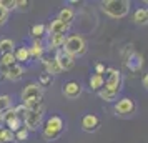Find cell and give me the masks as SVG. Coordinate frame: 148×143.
<instances>
[{
	"instance_id": "cell-1",
	"label": "cell",
	"mask_w": 148,
	"mask_h": 143,
	"mask_svg": "<svg viewBox=\"0 0 148 143\" xmlns=\"http://www.w3.org/2000/svg\"><path fill=\"white\" fill-rule=\"evenodd\" d=\"M22 105L27 110H37L43 107V88L38 83H30L22 92Z\"/></svg>"
},
{
	"instance_id": "cell-2",
	"label": "cell",
	"mask_w": 148,
	"mask_h": 143,
	"mask_svg": "<svg viewBox=\"0 0 148 143\" xmlns=\"http://www.w3.org/2000/svg\"><path fill=\"white\" fill-rule=\"evenodd\" d=\"M101 10L112 18H123L130 12V2H127V0H107L101 3Z\"/></svg>"
},
{
	"instance_id": "cell-3",
	"label": "cell",
	"mask_w": 148,
	"mask_h": 143,
	"mask_svg": "<svg viewBox=\"0 0 148 143\" xmlns=\"http://www.w3.org/2000/svg\"><path fill=\"white\" fill-rule=\"evenodd\" d=\"M63 52L68 53L70 57H80V55H85L87 52V43L83 40V37L80 35H70L65 40V45H63Z\"/></svg>"
},
{
	"instance_id": "cell-4",
	"label": "cell",
	"mask_w": 148,
	"mask_h": 143,
	"mask_svg": "<svg viewBox=\"0 0 148 143\" xmlns=\"http://www.w3.org/2000/svg\"><path fill=\"white\" fill-rule=\"evenodd\" d=\"M62 131H63V120H62V116L53 115L45 122L43 136H45L47 140H57V138L62 135Z\"/></svg>"
},
{
	"instance_id": "cell-5",
	"label": "cell",
	"mask_w": 148,
	"mask_h": 143,
	"mask_svg": "<svg viewBox=\"0 0 148 143\" xmlns=\"http://www.w3.org/2000/svg\"><path fill=\"white\" fill-rule=\"evenodd\" d=\"M43 118V107L37 110H27L23 115V125L27 130H37Z\"/></svg>"
},
{
	"instance_id": "cell-6",
	"label": "cell",
	"mask_w": 148,
	"mask_h": 143,
	"mask_svg": "<svg viewBox=\"0 0 148 143\" xmlns=\"http://www.w3.org/2000/svg\"><path fill=\"white\" fill-rule=\"evenodd\" d=\"M105 78H103V88H118L121 90V73L115 68H105Z\"/></svg>"
},
{
	"instance_id": "cell-7",
	"label": "cell",
	"mask_w": 148,
	"mask_h": 143,
	"mask_svg": "<svg viewBox=\"0 0 148 143\" xmlns=\"http://www.w3.org/2000/svg\"><path fill=\"white\" fill-rule=\"evenodd\" d=\"M135 110H136V105L132 98H121L115 103V113L116 115H133Z\"/></svg>"
},
{
	"instance_id": "cell-8",
	"label": "cell",
	"mask_w": 148,
	"mask_h": 143,
	"mask_svg": "<svg viewBox=\"0 0 148 143\" xmlns=\"http://www.w3.org/2000/svg\"><path fill=\"white\" fill-rule=\"evenodd\" d=\"M23 67H22L20 63H14V65H10V67H0V73L2 77H5L8 80H20L22 77H23Z\"/></svg>"
},
{
	"instance_id": "cell-9",
	"label": "cell",
	"mask_w": 148,
	"mask_h": 143,
	"mask_svg": "<svg viewBox=\"0 0 148 143\" xmlns=\"http://www.w3.org/2000/svg\"><path fill=\"white\" fill-rule=\"evenodd\" d=\"M55 60H57V63H58L60 70H65V72H68V70H72V68L75 67V58H73V57H70L68 53H65V52H63V48L57 50Z\"/></svg>"
},
{
	"instance_id": "cell-10",
	"label": "cell",
	"mask_w": 148,
	"mask_h": 143,
	"mask_svg": "<svg viewBox=\"0 0 148 143\" xmlns=\"http://www.w3.org/2000/svg\"><path fill=\"white\" fill-rule=\"evenodd\" d=\"M125 67H127L132 73L140 72L141 67H143V57H141L140 53H136V52H132L128 57H125Z\"/></svg>"
},
{
	"instance_id": "cell-11",
	"label": "cell",
	"mask_w": 148,
	"mask_h": 143,
	"mask_svg": "<svg viewBox=\"0 0 148 143\" xmlns=\"http://www.w3.org/2000/svg\"><path fill=\"white\" fill-rule=\"evenodd\" d=\"M62 92H63V95L67 96V98H70V100H75V98H78V96L82 95V85H80L78 82L70 80V82H67L65 85H63Z\"/></svg>"
},
{
	"instance_id": "cell-12",
	"label": "cell",
	"mask_w": 148,
	"mask_h": 143,
	"mask_svg": "<svg viewBox=\"0 0 148 143\" xmlns=\"http://www.w3.org/2000/svg\"><path fill=\"white\" fill-rule=\"evenodd\" d=\"M98 127H100V120L93 113H88L82 118V128L85 131H95V130H98Z\"/></svg>"
},
{
	"instance_id": "cell-13",
	"label": "cell",
	"mask_w": 148,
	"mask_h": 143,
	"mask_svg": "<svg viewBox=\"0 0 148 143\" xmlns=\"http://www.w3.org/2000/svg\"><path fill=\"white\" fill-rule=\"evenodd\" d=\"M68 28H70V25H67V23H63V22L55 18V20L50 22V25H48V34L50 35H60V34H65Z\"/></svg>"
},
{
	"instance_id": "cell-14",
	"label": "cell",
	"mask_w": 148,
	"mask_h": 143,
	"mask_svg": "<svg viewBox=\"0 0 148 143\" xmlns=\"http://www.w3.org/2000/svg\"><path fill=\"white\" fill-rule=\"evenodd\" d=\"M43 65H45V68H47V73L48 75H57V73H60L62 70L60 67H58V63H57V60H55V57L53 58H43Z\"/></svg>"
},
{
	"instance_id": "cell-15",
	"label": "cell",
	"mask_w": 148,
	"mask_h": 143,
	"mask_svg": "<svg viewBox=\"0 0 148 143\" xmlns=\"http://www.w3.org/2000/svg\"><path fill=\"white\" fill-rule=\"evenodd\" d=\"M73 17H75V12H73V8H70V7H63L58 12V18L57 20H60L63 22V23H67V25H70L72 23V20H73Z\"/></svg>"
},
{
	"instance_id": "cell-16",
	"label": "cell",
	"mask_w": 148,
	"mask_h": 143,
	"mask_svg": "<svg viewBox=\"0 0 148 143\" xmlns=\"http://www.w3.org/2000/svg\"><path fill=\"white\" fill-rule=\"evenodd\" d=\"M28 53H30V58H42L43 53H45V48L38 40H35L32 43V47L28 48Z\"/></svg>"
},
{
	"instance_id": "cell-17",
	"label": "cell",
	"mask_w": 148,
	"mask_h": 143,
	"mask_svg": "<svg viewBox=\"0 0 148 143\" xmlns=\"http://www.w3.org/2000/svg\"><path fill=\"white\" fill-rule=\"evenodd\" d=\"M118 93H120V90L118 88H101L100 92H98L100 98L107 100V102H113L115 98L118 96Z\"/></svg>"
},
{
	"instance_id": "cell-18",
	"label": "cell",
	"mask_w": 148,
	"mask_h": 143,
	"mask_svg": "<svg viewBox=\"0 0 148 143\" xmlns=\"http://www.w3.org/2000/svg\"><path fill=\"white\" fill-rule=\"evenodd\" d=\"M65 40H67L65 34L50 35V38H48V42H50V47H53L55 50H60V48H63V45H65Z\"/></svg>"
},
{
	"instance_id": "cell-19",
	"label": "cell",
	"mask_w": 148,
	"mask_h": 143,
	"mask_svg": "<svg viewBox=\"0 0 148 143\" xmlns=\"http://www.w3.org/2000/svg\"><path fill=\"white\" fill-rule=\"evenodd\" d=\"M133 20L138 25H147L148 22V10L147 8H136L133 14Z\"/></svg>"
},
{
	"instance_id": "cell-20",
	"label": "cell",
	"mask_w": 148,
	"mask_h": 143,
	"mask_svg": "<svg viewBox=\"0 0 148 143\" xmlns=\"http://www.w3.org/2000/svg\"><path fill=\"white\" fill-rule=\"evenodd\" d=\"M88 85H90V88L93 90V92H100L103 88V75H93L90 77V80H88Z\"/></svg>"
},
{
	"instance_id": "cell-21",
	"label": "cell",
	"mask_w": 148,
	"mask_h": 143,
	"mask_svg": "<svg viewBox=\"0 0 148 143\" xmlns=\"http://www.w3.org/2000/svg\"><path fill=\"white\" fill-rule=\"evenodd\" d=\"M14 57H15V62H17V63H23V62H28V60H30L28 48H25V47L17 48V50L14 52Z\"/></svg>"
},
{
	"instance_id": "cell-22",
	"label": "cell",
	"mask_w": 148,
	"mask_h": 143,
	"mask_svg": "<svg viewBox=\"0 0 148 143\" xmlns=\"http://www.w3.org/2000/svg\"><path fill=\"white\" fill-rule=\"evenodd\" d=\"M14 142H15L14 133L8 128L2 127V128H0V143H14Z\"/></svg>"
},
{
	"instance_id": "cell-23",
	"label": "cell",
	"mask_w": 148,
	"mask_h": 143,
	"mask_svg": "<svg viewBox=\"0 0 148 143\" xmlns=\"http://www.w3.org/2000/svg\"><path fill=\"white\" fill-rule=\"evenodd\" d=\"M5 125H7L5 128H8L10 131H12V133H15L17 130H20V128H22V125H23V120H22V118H18V116H15V118H12V120H10V122H7Z\"/></svg>"
},
{
	"instance_id": "cell-24",
	"label": "cell",
	"mask_w": 148,
	"mask_h": 143,
	"mask_svg": "<svg viewBox=\"0 0 148 143\" xmlns=\"http://www.w3.org/2000/svg\"><path fill=\"white\" fill-rule=\"evenodd\" d=\"M14 42L8 40V38H3V40L0 42V53H14Z\"/></svg>"
},
{
	"instance_id": "cell-25",
	"label": "cell",
	"mask_w": 148,
	"mask_h": 143,
	"mask_svg": "<svg viewBox=\"0 0 148 143\" xmlns=\"http://www.w3.org/2000/svg\"><path fill=\"white\" fill-rule=\"evenodd\" d=\"M14 63H17V62H15L14 53L0 55V67H10V65H14Z\"/></svg>"
},
{
	"instance_id": "cell-26",
	"label": "cell",
	"mask_w": 148,
	"mask_h": 143,
	"mask_svg": "<svg viewBox=\"0 0 148 143\" xmlns=\"http://www.w3.org/2000/svg\"><path fill=\"white\" fill-rule=\"evenodd\" d=\"M45 30H47V27H45L43 23H37V25L32 27L30 34H32V37H35V38H40V37L45 35Z\"/></svg>"
},
{
	"instance_id": "cell-27",
	"label": "cell",
	"mask_w": 148,
	"mask_h": 143,
	"mask_svg": "<svg viewBox=\"0 0 148 143\" xmlns=\"http://www.w3.org/2000/svg\"><path fill=\"white\" fill-rule=\"evenodd\" d=\"M52 80H53V77L48 75L47 72H43V73L38 77V85H40L42 88H43V87H48V85H52Z\"/></svg>"
},
{
	"instance_id": "cell-28",
	"label": "cell",
	"mask_w": 148,
	"mask_h": 143,
	"mask_svg": "<svg viewBox=\"0 0 148 143\" xmlns=\"http://www.w3.org/2000/svg\"><path fill=\"white\" fill-rule=\"evenodd\" d=\"M14 138L17 140V142H25V140L28 138V130L25 128V127H22L20 130H17V131L14 133Z\"/></svg>"
},
{
	"instance_id": "cell-29",
	"label": "cell",
	"mask_w": 148,
	"mask_h": 143,
	"mask_svg": "<svg viewBox=\"0 0 148 143\" xmlns=\"http://www.w3.org/2000/svg\"><path fill=\"white\" fill-rule=\"evenodd\" d=\"M10 108V96L8 95H2L0 96V115L5 112V110Z\"/></svg>"
},
{
	"instance_id": "cell-30",
	"label": "cell",
	"mask_w": 148,
	"mask_h": 143,
	"mask_svg": "<svg viewBox=\"0 0 148 143\" xmlns=\"http://www.w3.org/2000/svg\"><path fill=\"white\" fill-rule=\"evenodd\" d=\"M0 7L3 10H7V12H10V10L17 8V2L15 0H0Z\"/></svg>"
},
{
	"instance_id": "cell-31",
	"label": "cell",
	"mask_w": 148,
	"mask_h": 143,
	"mask_svg": "<svg viewBox=\"0 0 148 143\" xmlns=\"http://www.w3.org/2000/svg\"><path fill=\"white\" fill-rule=\"evenodd\" d=\"M7 18H8V12L0 7V25H3V23L7 22Z\"/></svg>"
},
{
	"instance_id": "cell-32",
	"label": "cell",
	"mask_w": 148,
	"mask_h": 143,
	"mask_svg": "<svg viewBox=\"0 0 148 143\" xmlns=\"http://www.w3.org/2000/svg\"><path fill=\"white\" fill-rule=\"evenodd\" d=\"M95 73H97V75H103V73H105V65H103V63H97V65H95Z\"/></svg>"
},
{
	"instance_id": "cell-33",
	"label": "cell",
	"mask_w": 148,
	"mask_h": 143,
	"mask_svg": "<svg viewBox=\"0 0 148 143\" xmlns=\"http://www.w3.org/2000/svg\"><path fill=\"white\" fill-rule=\"evenodd\" d=\"M28 5H30V2H27V0H20V2H17V7H20V8H27Z\"/></svg>"
},
{
	"instance_id": "cell-34",
	"label": "cell",
	"mask_w": 148,
	"mask_h": 143,
	"mask_svg": "<svg viewBox=\"0 0 148 143\" xmlns=\"http://www.w3.org/2000/svg\"><path fill=\"white\" fill-rule=\"evenodd\" d=\"M141 85H143L145 88L148 87V75H147V73H145V75L141 77Z\"/></svg>"
}]
</instances>
